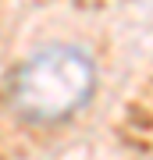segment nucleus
I'll list each match as a JSON object with an SVG mask.
<instances>
[{
  "label": "nucleus",
  "mask_w": 153,
  "mask_h": 160,
  "mask_svg": "<svg viewBox=\"0 0 153 160\" xmlns=\"http://www.w3.org/2000/svg\"><path fill=\"white\" fill-rule=\"evenodd\" d=\"M96 89V64L85 50L68 43L32 53L14 75L11 100L28 121H64L89 103Z\"/></svg>",
  "instance_id": "1"
}]
</instances>
